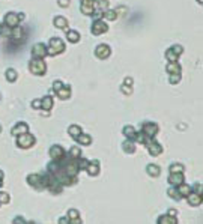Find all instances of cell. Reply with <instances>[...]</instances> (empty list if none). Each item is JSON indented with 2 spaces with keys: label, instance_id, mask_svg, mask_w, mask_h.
<instances>
[{
  "label": "cell",
  "instance_id": "3",
  "mask_svg": "<svg viewBox=\"0 0 203 224\" xmlns=\"http://www.w3.org/2000/svg\"><path fill=\"white\" fill-rule=\"evenodd\" d=\"M27 183L38 191L45 190V185H44V179H42V173H30L27 176Z\"/></svg>",
  "mask_w": 203,
  "mask_h": 224
},
{
  "label": "cell",
  "instance_id": "10",
  "mask_svg": "<svg viewBox=\"0 0 203 224\" xmlns=\"http://www.w3.org/2000/svg\"><path fill=\"white\" fill-rule=\"evenodd\" d=\"M3 24H6L8 27H15V26H18L20 24V20H18V17L15 12H8L5 15V18H3Z\"/></svg>",
  "mask_w": 203,
  "mask_h": 224
},
{
  "label": "cell",
  "instance_id": "22",
  "mask_svg": "<svg viewBox=\"0 0 203 224\" xmlns=\"http://www.w3.org/2000/svg\"><path fill=\"white\" fill-rule=\"evenodd\" d=\"M68 218H69V223L72 224H81V220H80V214L77 209H69L68 210Z\"/></svg>",
  "mask_w": 203,
  "mask_h": 224
},
{
  "label": "cell",
  "instance_id": "48",
  "mask_svg": "<svg viewBox=\"0 0 203 224\" xmlns=\"http://www.w3.org/2000/svg\"><path fill=\"white\" fill-rule=\"evenodd\" d=\"M57 223H59V224H69V218H68V217H60Z\"/></svg>",
  "mask_w": 203,
  "mask_h": 224
},
{
  "label": "cell",
  "instance_id": "28",
  "mask_svg": "<svg viewBox=\"0 0 203 224\" xmlns=\"http://www.w3.org/2000/svg\"><path fill=\"white\" fill-rule=\"evenodd\" d=\"M66 39L69 42H72V44H77V42L80 41V33L77 32V30H66Z\"/></svg>",
  "mask_w": 203,
  "mask_h": 224
},
{
  "label": "cell",
  "instance_id": "47",
  "mask_svg": "<svg viewBox=\"0 0 203 224\" xmlns=\"http://www.w3.org/2000/svg\"><path fill=\"white\" fill-rule=\"evenodd\" d=\"M32 109H41V99H33L32 101Z\"/></svg>",
  "mask_w": 203,
  "mask_h": 224
},
{
  "label": "cell",
  "instance_id": "41",
  "mask_svg": "<svg viewBox=\"0 0 203 224\" xmlns=\"http://www.w3.org/2000/svg\"><path fill=\"white\" fill-rule=\"evenodd\" d=\"M11 202V197L8 193H0V204H6Z\"/></svg>",
  "mask_w": 203,
  "mask_h": 224
},
{
  "label": "cell",
  "instance_id": "45",
  "mask_svg": "<svg viewBox=\"0 0 203 224\" xmlns=\"http://www.w3.org/2000/svg\"><path fill=\"white\" fill-rule=\"evenodd\" d=\"M12 223H14V224H24V223H27V221H26V220H24L23 217H15V218H14Z\"/></svg>",
  "mask_w": 203,
  "mask_h": 224
},
{
  "label": "cell",
  "instance_id": "4",
  "mask_svg": "<svg viewBox=\"0 0 203 224\" xmlns=\"http://www.w3.org/2000/svg\"><path fill=\"white\" fill-rule=\"evenodd\" d=\"M35 143H36L35 136L29 134V132H24V134L17 136V144L20 146L21 149H29V148H32V146H33Z\"/></svg>",
  "mask_w": 203,
  "mask_h": 224
},
{
  "label": "cell",
  "instance_id": "35",
  "mask_svg": "<svg viewBox=\"0 0 203 224\" xmlns=\"http://www.w3.org/2000/svg\"><path fill=\"white\" fill-rule=\"evenodd\" d=\"M166 59H167L169 62H178L179 56L176 54L175 51H173V50L170 48V50H167V51H166Z\"/></svg>",
  "mask_w": 203,
  "mask_h": 224
},
{
  "label": "cell",
  "instance_id": "43",
  "mask_svg": "<svg viewBox=\"0 0 203 224\" xmlns=\"http://www.w3.org/2000/svg\"><path fill=\"white\" fill-rule=\"evenodd\" d=\"M172 50H173V51H175L178 56H181L183 53V47H182V45H178V44H176V45H173V47H172Z\"/></svg>",
  "mask_w": 203,
  "mask_h": 224
},
{
  "label": "cell",
  "instance_id": "8",
  "mask_svg": "<svg viewBox=\"0 0 203 224\" xmlns=\"http://www.w3.org/2000/svg\"><path fill=\"white\" fill-rule=\"evenodd\" d=\"M32 56L33 57H39V59H44L47 56V45L42 44V42H38L32 47Z\"/></svg>",
  "mask_w": 203,
  "mask_h": 224
},
{
  "label": "cell",
  "instance_id": "46",
  "mask_svg": "<svg viewBox=\"0 0 203 224\" xmlns=\"http://www.w3.org/2000/svg\"><path fill=\"white\" fill-rule=\"evenodd\" d=\"M57 3H59L62 8H68L69 3H71V0H57Z\"/></svg>",
  "mask_w": 203,
  "mask_h": 224
},
{
  "label": "cell",
  "instance_id": "12",
  "mask_svg": "<svg viewBox=\"0 0 203 224\" xmlns=\"http://www.w3.org/2000/svg\"><path fill=\"white\" fill-rule=\"evenodd\" d=\"M187 199V202H188V204L189 206H193V208H196V206H200L202 204V202H203V197L200 196V194H197V193H189L188 196L185 197Z\"/></svg>",
  "mask_w": 203,
  "mask_h": 224
},
{
  "label": "cell",
  "instance_id": "39",
  "mask_svg": "<svg viewBox=\"0 0 203 224\" xmlns=\"http://www.w3.org/2000/svg\"><path fill=\"white\" fill-rule=\"evenodd\" d=\"M121 90L125 93V95H131L133 93V86L131 84H127V83H123L121 86Z\"/></svg>",
  "mask_w": 203,
  "mask_h": 224
},
{
  "label": "cell",
  "instance_id": "49",
  "mask_svg": "<svg viewBox=\"0 0 203 224\" xmlns=\"http://www.w3.org/2000/svg\"><path fill=\"white\" fill-rule=\"evenodd\" d=\"M17 17H18V20H20V23H21L23 20H24V18H26V15L23 14V12H18V14H17Z\"/></svg>",
  "mask_w": 203,
  "mask_h": 224
},
{
  "label": "cell",
  "instance_id": "19",
  "mask_svg": "<svg viewBox=\"0 0 203 224\" xmlns=\"http://www.w3.org/2000/svg\"><path fill=\"white\" fill-rule=\"evenodd\" d=\"M53 24L57 29H62V30H65V32L68 30V20L65 17H54Z\"/></svg>",
  "mask_w": 203,
  "mask_h": 224
},
{
  "label": "cell",
  "instance_id": "9",
  "mask_svg": "<svg viewBox=\"0 0 203 224\" xmlns=\"http://www.w3.org/2000/svg\"><path fill=\"white\" fill-rule=\"evenodd\" d=\"M111 54V48L108 47V45H105V44H99L98 47L95 48V56L98 57V59H107L108 56Z\"/></svg>",
  "mask_w": 203,
  "mask_h": 224
},
{
  "label": "cell",
  "instance_id": "30",
  "mask_svg": "<svg viewBox=\"0 0 203 224\" xmlns=\"http://www.w3.org/2000/svg\"><path fill=\"white\" fill-rule=\"evenodd\" d=\"M81 132H83V131H81V128L78 126V125H69V128H68V134L72 137L74 140H75V138H77L78 136H80Z\"/></svg>",
  "mask_w": 203,
  "mask_h": 224
},
{
  "label": "cell",
  "instance_id": "29",
  "mask_svg": "<svg viewBox=\"0 0 203 224\" xmlns=\"http://www.w3.org/2000/svg\"><path fill=\"white\" fill-rule=\"evenodd\" d=\"M122 132H123V136L127 137V140H133V142H134V138H135V129L133 128L131 125H127V126H123Z\"/></svg>",
  "mask_w": 203,
  "mask_h": 224
},
{
  "label": "cell",
  "instance_id": "5",
  "mask_svg": "<svg viewBox=\"0 0 203 224\" xmlns=\"http://www.w3.org/2000/svg\"><path fill=\"white\" fill-rule=\"evenodd\" d=\"M144 132V136L148 137V138H154V137L156 136V132L160 131V128H158V125L154 122H144L142 123V128H140Z\"/></svg>",
  "mask_w": 203,
  "mask_h": 224
},
{
  "label": "cell",
  "instance_id": "24",
  "mask_svg": "<svg viewBox=\"0 0 203 224\" xmlns=\"http://www.w3.org/2000/svg\"><path fill=\"white\" fill-rule=\"evenodd\" d=\"M158 224H178V220L176 217H172L169 214H166V215H161V217H158Z\"/></svg>",
  "mask_w": 203,
  "mask_h": 224
},
{
  "label": "cell",
  "instance_id": "42",
  "mask_svg": "<svg viewBox=\"0 0 203 224\" xmlns=\"http://www.w3.org/2000/svg\"><path fill=\"white\" fill-rule=\"evenodd\" d=\"M193 188V193H197V194H200L202 196V193H203V190H202V183L200 182H197L194 187H191Z\"/></svg>",
  "mask_w": 203,
  "mask_h": 224
},
{
  "label": "cell",
  "instance_id": "16",
  "mask_svg": "<svg viewBox=\"0 0 203 224\" xmlns=\"http://www.w3.org/2000/svg\"><path fill=\"white\" fill-rule=\"evenodd\" d=\"M86 171H87L90 176H96V175H99V163L93 160V161H89L87 167H86Z\"/></svg>",
  "mask_w": 203,
  "mask_h": 224
},
{
  "label": "cell",
  "instance_id": "20",
  "mask_svg": "<svg viewBox=\"0 0 203 224\" xmlns=\"http://www.w3.org/2000/svg\"><path fill=\"white\" fill-rule=\"evenodd\" d=\"M23 38H24V30H23L20 26L12 27V32H11V39H14V41H21Z\"/></svg>",
  "mask_w": 203,
  "mask_h": 224
},
{
  "label": "cell",
  "instance_id": "21",
  "mask_svg": "<svg viewBox=\"0 0 203 224\" xmlns=\"http://www.w3.org/2000/svg\"><path fill=\"white\" fill-rule=\"evenodd\" d=\"M166 71L169 74H181L182 72V68L178 62H169V65L166 66Z\"/></svg>",
  "mask_w": 203,
  "mask_h": 224
},
{
  "label": "cell",
  "instance_id": "32",
  "mask_svg": "<svg viewBox=\"0 0 203 224\" xmlns=\"http://www.w3.org/2000/svg\"><path fill=\"white\" fill-rule=\"evenodd\" d=\"M11 32H12V29L8 27L6 24H3V23H0V36H3V38H11Z\"/></svg>",
  "mask_w": 203,
  "mask_h": 224
},
{
  "label": "cell",
  "instance_id": "2",
  "mask_svg": "<svg viewBox=\"0 0 203 224\" xmlns=\"http://www.w3.org/2000/svg\"><path fill=\"white\" fill-rule=\"evenodd\" d=\"M65 51V42L62 41L60 38H51L48 41V47H47V54L50 56H56L59 53Z\"/></svg>",
  "mask_w": 203,
  "mask_h": 224
},
{
  "label": "cell",
  "instance_id": "18",
  "mask_svg": "<svg viewBox=\"0 0 203 224\" xmlns=\"http://www.w3.org/2000/svg\"><path fill=\"white\" fill-rule=\"evenodd\" d=\"M41 109L44 111H50L53 109V98L50 95H45L42 99H41Z\"/></svg>",
  "mask_w": 203,
  "mask_h": 224
},
{
  "label": "cell",
  "instance_id": "14",
  "mask_svg": "<svg viewBox=\"0 0 203 224\" xmlns=\"http://www.w3.org/2000/svg\"><path fill=\"white\" fill-rule=\"evenodd\" d=\"M12 136H20V134H24V132H29V125L26 122H18L14 125V128L11 129Z\"/></svg>",
  "mask_w": 203,
  "mask_h": 224
},
{
  "label": "cell",
  "instance_id": "15",
  "mask_svg": "<svg viewBox=\"0 0 203 224\" xmlns=\"http://www.w3.org/2000/svg\"><path fill=\"white\" fill-rule=\"evenodd\" d=\"M57 98H60V99H68L69 96H71V86L69 84H63L59 90H56L54 92Z\"/></svg>",
  "mask_w": 203,
  "mask_h": 224
},
{
  "label": "cell",
  "instance_id": "36",
  "mask_svg": "<svg viewBox=\"0 0 203 224\" xmlns=\"http://www.w3.org/2000/svg\"><path fill=\"white\" fill-rule=\"evenodd\" d=\"M68 155L71 156V158H78V156H81V149L78 146H72L69 149V152H68Z\"/></svg>",
  "mask_w": 203,
  "mask_h": 224
},
{
  "label": "cell",
  "instance_id": "7",
  "mask_svg": "<svg viewBox=\"0 0 203 224\" xmlns=\"http://www.w3.org/2000/svg\"><path fill=\"white\" fill-rule=\"evenodd\" d=\"M146 148H148V150H149V154L152 156H158V155H161L162 154V146L160 144V143L156 142L155 138H150L146 144H144Z\"/></svg>",
  "mask_w": 203,
  "mask_h": 224
},
{
  "label": "cell",
  "instance_id": "25",
  "mask_svg": "<svg viewBox=\"0 0 203 224\" xmlns=\"http://www.w3.org/2000/svg\"><path fill=\"white\" fill-rule=\"evenodd\" d=\"M122 149L125 154H134L135 152V142L133 140H125L122 143Z\"/></svg>",
  "mask_w": 203,
  "mask_h": 224
},
{
  "label": "cell",
  "instance_id": "6",
  "mask_svg": "<svg viewBox=\"0 0 203 224\" xmlns=\"http://www.w3.org/2000/svg\"><path fill=\"white\" fill-rule=\"evenodd\" d=\"M107 30H108V24L102 20V18H99V20H93V23H92V35L98 36V35L105 33Z\"/></svg>",
  "mask_w": 203,
  "mask_h": 224
},
{
  "label": "cell",
  "instance_id": "37",
  "mask_svg": "<svg viewBox=\"0 0 203 224\" xmlns=\"http://www.w3.org/2000/svg\"><path fill=\"white\" fill-rule=\"evenodd\" d=\"M167 194H169V196L172 197L173 200H179V199H181L179 193H178V190H176V187H173V185H172L169 190H167Z\"/></svg>",
  "mask_w": 203,
  "mask_h": 224
},
{
  "label": "cell",
  "instance_id": "40",
  "mask_svg": "<svg viewBox=\"0 0 203 224\" xmlns=\"http://www.w3.org/2000/svg\"><path fill=\"white\" fill-rule=\"evenodd\" d=\"M179 81H181V74H170V77H169L170 84H178Z\"/></svg>",
  "mask_w": 203,
  "mask_h": 224
},
{
  "label": "cell",
  "instance_id": "50",
  "mask_svg": "<svg viewBox=\"0 0 203 224\" xmlns=\"http://www.w3.org/2000/svg\"><path fill=\"white\" fill-rule=\"evenodd\" d=\"M169 215H172V217H176V214H178V210L176 209H169V212H167Z\"/></svg>",
  "mask_w": 203,
  "mask_h": 224
},
{
  "label": "cell",
  "instance_id": "55",
  "mask_svg": "<svg viewBox=\"0 0 203 224\" xmlns=\"http://www.w3.org/2000/svg\"><path fill=\"white\" fill-rule=\"evenodd\" d=\"M93 2H98V0H93Z\"/></svg>",
  "mask_w": 203,
  "mask_h": 224
},
{
  "label": "cell",
  "instance_id": "27",
  "mask_svg": "<svg viewBox=\"0 0 203 224\" xmlns=\"http://www.w3.org/2000/svg\"><path fill=\"white\" fill-rule=\"evenodd\" d=\"M146 173H148L149 176L156 177V176H160V173H161V169H160L156 164H149L148 167H146Z\"/></svg>",
  "mask_w": 203,
  "mask_h": 224
},
{
  "label": "cell",
  "instance_id": "51",
  "mask_svg": "<svg viewBox=\"0 0 203 224\" xmlns=\"http://www.w3.org/2000/svg\"><path fill=\"white\" fill-rule=\"evenodd\" d=\"M0 177L3 179V171H2V170H0Z\"/></svg>",
  "mask_w": 203,
  "mask_h": 224
},
{
  "label": "cell",
  "instance_id": "26",
  "mask_svg": "<svg viewBox=\"0 0 203 224\" xmlns=\"http://www.w3.org/2000/svg\"><path fill=\"white\" fill-rule=\"evenodd\" d=\"M75 142L78 143V144H81V146H89V144L92 143V137L89 136V134H83V132H81L80 136L75 138Z\"/></svg>",
  "mask_w": 203,
  "mask_h": 224
},
{
  "label": "cell",
  "instance_id": "52",
  "mask_svg": "<svg viewBox=\"0 0 203 224\" xmlns=\"http://www.w3.org/2000/svg\"><path fill=\"white\" fill-rule=\"evenodd\" d=\"M2 185H3V179L0 177V187H2Z\"/></svg>",
  "mask_w": 203,
  "mask_h": 224
},
{
  "label": "cell",
  "instance_id": "23",
  "mask_svg": "<svg viewBox=\"0 0 203 224\" xmlns=\"http://www.w3.org/2000/svg\"><path fill=\"white\" fill-rule=\"evenodd\" d=\"M176 190H178V193H179V196L181 197H187L193 191V188H191V185H187V183H179L178 187H176Z\"/></svg>",
  "mask_w": 203,
  "mask_h": 224
},
{
  "label": "cell",
  "instance_id": "38",
  "mask_svg": "<svg viewBox=\"0 0 203 224\" xmlns=\"http://www.w3.org/2000/svg\"><path fill=\"white\" fill-rule=\"evenodd\" d=\"M77 164H78V170H86V167H87V164H89V160L78 156L77 158Z\"/></svg>",
  "mask_w": 203,
  "mask_h": 224
},
{
  "label": "cell",
  "instance_id": "44",
  "mask_svg": "<svg viewBox=\"0 0 203 224\" xmlns=\"http://www.w3.org/2000/svg\"><path fill=\"white\" fill-rule=\"evenodd\" d=\"M63 86V83L60 81V80H56V81H53V90L56 92V90H59V89Z\"/></svg>",
  "mask_w": 203,
  "mask_h": 224
},
{
  "label": "cell",
  "instance_id": "1",
  "mask_svg": "<svg viewBox=\"0 0 203 224\" xmlns=\"http://www.w3.org/2000/svg\"><path fill=\"white\" fill-rule=\"evenodd\" d=\"M29 71L33 75H44L47 72V63L39 57H32L29 62Z\"/></svg>",
  "mask_w": 203,
  "mask_h": 224
},
{
  "label": "cell",
  "instance_id": "13",
  "mask_svg": "<svg viewBox=\"0 0 203 224\" xmlns=\"http://www.w3.org/2000/svg\"><path fill=\"white\" fill-rule=\"evenodd\" d=\"M93 5H95V2L93 0H81V6H80V11H81V14H84V15H92V12H93Z\"/></svg>",
  "mask_w": 203,
  "mask_h": 224
},
{
  "label": "cell",
  "instance_id": "11",
  "mask_svg": "<svg viewBox=\"0 0 203 224\" xmlns=\"http://www.w3.org/2000/svg\"><path fill=\"white\" fill-rule=\"evenodd\" d=\"M48 154H50V158H51V160H60L66 152L63 150V148H62L60 144H53V146L50 148V152H48Z\"/></svg>",
  "mask_w": 203,
  "mask_h": 224
},
{
  "label": "cell",
  "instance_id": "53",
  "mask_svg": "<svg viewBox=\"0 0 203 224\" xmlns=\"http://www.w3.org/2000/svg\"><path fill=\"white\" fill-rule=\"evenodd\" d=\"M197 2H199V3H200V5H202V3H203V0H197Z\"/></svg>",
  "mask_w": 203,
  "mask_h": 224
},
{
  "label": "cell",
  "instance_id": "33",
  "mask_svg": "<svg viewBox=\"0 0 203 224\" xmlns=\"http://www.w3.org/2000/svg\"><path fill=\"white\" fill-rule=\"evenodd\" d=\"M102 17L108 21H113L117 18V15H116V12L113 9H105V11H102Z\"/></svg>",
  "mask_w": 203,
  "mask_h": 224
},
{
  "label": "cell",
  "instance_id": "17",
  "mask_svg": "<svg viewBox=\"0 0 203 224\" xmlns=\"http://www.w3.org/2000/svg\"><path fill=\"white\" fill-rule=\"evenodd\" d=\"M183 182V173H170L169 176V183L173 187H178L179 183Z\"/></svg>",
  "mask_w": 203,
  "mask_h": 224
},
{
  "label": "cell",
  "instance_id": "54",
  "mask_svg": "<svg viewBox=\"0 0 203 224\" xmlns=\"http://www.w3.org/2000/svg\"><path fill=\"white\" fill-rule=\"evenodd\" d=\"M0 132H2V126H0Z\"/></svg>",
  "mask_w": 203,
  "mask_h": 224
},
{
  "label": "cell",
  "instance_id": "31",
  "mask_svg": "<svg viewBox=\"0 0 203 224\" xmlns=\"http://www.w3.org/2000/svg\"><path fill=\"white\" fill-rule=\"evenodd\" d=\"M5 77H6V80L9 83H15V81H17V77H18V74H17V71H15V69L9 68V69H6Z\"/></svg>",
  "mask_w": 203,
  "mask_h": 224
},
{
  "label": "cell",
  "instance_id": "34",
  "mask_svg": "<svg viewBox=\"0 0 203 224\" xmlns=\"http://www.w3.org/2000/svg\"><path fill=\"white\" fill-rule=\"evenodd\" d=\"M183 171H185V167H183L182 164L175 163L170 165V173H183Z\"/></svg>",
  "mask_w": 203,
  "mask_h": 224
}]
</instances>
